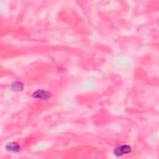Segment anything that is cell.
Instances as JSON below:
<instances>
[{
    "mask_svg": "<svg viewBox=\"0 0 159 159\" xmlns=\"http://www.w3.org/2000/svg\"><path fill=\"white\" fill-rule=\"evenodd\" d=\"M11 88L14 91H23L24 90V84L19 82V81H15V82L11 84Z\"/></svg>",
    "mask_w": 159,
    "mask_h": 159,
    "instance_id": "cell-3",
    "label": "cell"
},
{
    "mask_svg": "<svg viewBox=\"0 0 159 159\" xmlns=\"http://www.w3.org/2000/svg\"><path fill=\"white\" fill-rule=\"evenodd\" d=\"M32 97H34V98H36V100L46 101V100H49V98L51 97V93H50V92H47L46 90H37V91H35V92H34Z\"/></svg>",
    "mask_w": 159,
    "mask_h": 159,
    "instance_id": "cell-1",
    "label": "cell"
},
{
    "mask_svg": "<svg viewBox=\"0 0 159 159\" xmlns=\"http://www.w3.org/2000/svg\"><path fill=\"white\" fill-rule=\"evenodd\" d=\"M131 150H132V148H131L129 145L123 144V145H119V147H117V148L114 149V155L122 157V155H126V154L131 153Z\"/></svg>",
    "mask_w": 159,
    "mask_h": 159,
    "instance_id": "cell-2",
    "label": "cell"
},
{
    "mask_svg": "<svg viewBox=\"0 0 159 159\" xmlns=\"http://www.w3.org/2000/svg\"><path fill=\"white\" fill-rule=\"evenodd\" d=\"M6 149L8 150H11V152H19L20 150V145L18 144V143H10V144H8L6 145Z\"/></svg>",
    "mask_w": 159,
    "mask_h": 159,
    "instance_id": "cell-4",
    "label": "cell"
}]
</instances>
